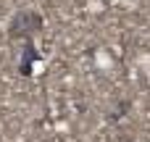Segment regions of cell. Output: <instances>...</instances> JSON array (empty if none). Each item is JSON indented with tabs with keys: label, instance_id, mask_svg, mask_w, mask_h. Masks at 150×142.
Returning a JSON list of instances; mask_svg holds the SVG:
<instances>
[{
	"label": "cell",
	"instance_id": "obj_1",
	"mask_svg": "<svg viewBox=\"0 0 150 142\" xmlns=\"http://www.w3.org/2000/svg\"><path fill=\"white\" fill-rule=\"evenodd\" d=\"M42 29V16L34 13V11H18L13 18H11V37H24L29 40L34 32Z\"/></svg>",
	"mask_w": 150,
	"mask_h": 142
},
{
	"label": "cell",
	"instance_id": "obj_2",
	"mask_svg": "<svg viewBox=\"0 0 150 142\" xmlns=\"http://www.w3.org/2000/svg\"><path fill=\"white\" fill-rule=\"evenodd\" d=\"M40 55H37V47L32 45V40H26V45H24V53H21V66H18V74L21 76H29L32 74V66H34V61H37Z\"/></svg>",
	"mask_w": 150,
	"mask_h": 142
}]
</instances>
